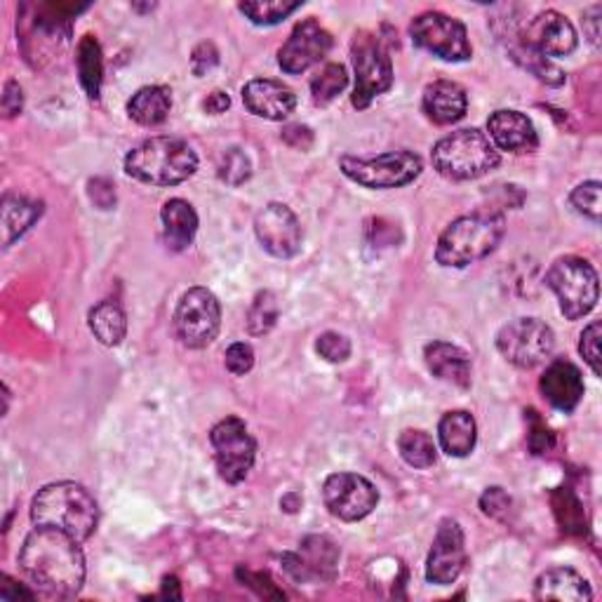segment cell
<instances>
[{"instance_id": "36", "label": "cell", "mask_w": 602, "mask_h": 602, "mask_svg": "<svg viewBox=\"0 0 602 602\" xmlns=\"http://www.w3.org/2000/svg\"><path fill=\"white\" fill-rule=\"evenodd\" d=\"M513 59L518 62L525 72H529L535 78H539L541 83L550 85V88H560V85H565V72L560 66H556L554 62H550L548 57L535 53V50H527V47H518L513 50Z\"/></svg>"}, {"instance_id": "44", "label": "cell", "mask_w": 602, "mask_h": 602, "mask_svg": "<svg viewBox=\"0 0 602 602\" xmlns=\"http://www.w3.org/2000/svg\"><path fill=\"white\" fill-rule=\"evenodd\" d=\"M88 196H90V200L97 205L99 210H111L113 205H116V186H113V182H109L105 177L90 179Z\"/></svg>"}, {"instance_id": "28", "label": "cell", "mask_w": 602, "mask_h": 602, "mask_svg": "<svg viewBox=\"0 0 602 602\" xmlns=\"http://www.w3.org/2000/svg\"><path fill=\"white\" fill-rule=\"evenodd\" d=\"M43 215V203L24 196H6L3 200V245L10 248L17 238H22Z\"/></svg>"}, {"instance_id": "41", "label": "cell", "mask_w": 602, "mask_h": 602, "mask_svg": "<svg viewBox=\"0 0 602 602\" xmlns=\"http://www.w3.org/2000/svg\"><path fill=\"white\" fill-rule=\"evenodd\" d=\"M600 337H602L600 322H591L589 328L581 332V339H579V353H581L583 360H587V365L593 370L595 376L602 374V368H600Z\"/></svg>"}, {"instance_id": "45", "label": "cell", "mask_w": 602, "mask_h": 602, "mask_svg": "<svg viewBox=\"0 0 602 602\" xmlns=\"http://www.w3.org/2000/svg\"><path fill=\"white\" fill-rule=\"evenodd\" d=\"M217 64H219V53H217L215 43H200V45L194 50V55H191V68H194V74H196L198 78H203L205 74H210Z\"/></svg>"}, {"instance_id": "6", "label": "cell", "mask_w": 602, "mask_h": 602, "mask_svg": "<svg viewBox=\"0 0 602 602\" xmlns=\"http://www.w3.org/2000/svg\"><path fill=\"white\" fill-rule=\"evenodd\" d=\"M546 285L556 292L560 311L567 320L589 316L600 297V283L595 269L581 256H558L546 271Z\"/></svg>"}, {"instance_id": "10", "label": "cell", "mask_w": 602, "mask_h": 602, "mask_svg": "<svg viewBox=\"0 0 602 602\" xmlns=\"http://www.w3.org/2000/svg\"><path fill=\"white\" fill-rule=\"evenodd\" d=\"M409 36L419 50L442 62H467L473 55L467 26L436 10L415 17L409 24Z\"/></svg>"}, {"instance_id": "32", "label": "cell", "mask_w": 602, "mask_h": 602, "mask_svg": "<svg viewBox=\"0 0 602 602\" xmlns=\"http://www.w3.org/2000/svg\"><path fill=\"white\" fill-rule=\"evenodd\" d=\"M554 513L558 518V525L562 532L574 537H583L589 529L587 523V511H583V504L577 499V494L567 488H560L554 492Z\"/></svg>"}, {"instance_id": "29", "label": "cell", "mask_w": 602, "mask_h": 602, "mask_svg": "<svg viewBox=\"0 0 602 602\" xmlns=\"http://www.w3.org/2000/svg\"><path fill=\"white\" fill-rule=\"evenodd\" d=\"M88 325L95 339L105 347H118L128 335V316L116 302L97 304L88 316Z\"/></svg>"}, {"instance_id": "33", "label": "cell", "mask_w": 602, "mask_h": 602, "mask_svg": "<svg viewBox=\"0 0 602 602\" xmlns=\"http://www.w3.org/2000/svg\"><path fill=\"white\" fill-rule=\"evenodd\" d=\"M278 316H281V304H278V297H275V292L262 289L260 295L254 297L248 311V332L252 337L269 335L275 328V322H278Z\"/></svg>"}, {"instance_id": "2", "label": "cell", "mask_w": 602, "mask_h": 602, "mask_svg": "<svg viewBox=\"0 0 602 602\" xmlns=\"http://www.w3.org/2000/svg\"><path fill=\"white\" fill-rule=\"evenodd\" d=\"M31 521L36 527H53L78 541H88L99 525V506L83 485L53 483L33 496Z\"/></svg>"}, {"instance_id": "52", "label": "cell", "mask_w": 602, "mask_h": 602, "mask_svg": "<svg viewBox=\"0 0 602 602\" xmlns=\"http://www.w3.org/2000/svg\"><path fill=\"white\" fill-rule=\"evenodd\" d=\"M281 508L287 511V513H295L302 508V496L297 492H289L281 499Z\"/></svg>"}, {"instance_id": "19", "label": "cell", "mask_w": 602, "mask_h": 602, "mask_svg": "<svg viewBox=\"0 0 602 602\" xmlns=\"http://www.w3.org/2000/svg\"><path fill=\"white\" fill-rule=\"evenodd\" d=\"M245 109L264 120H285L297 109V95L271 78H254L243 88Z\"/></svg>"}, {"instance_id": "49", "label": "cell", "mask_w": 602, "mask_h": 602, "mask_svg": "<svg viewBox=\"0 0 602 602\" xmlns=\"http://www.w3.org/2000/svg\"><path fill=\"white\" fill-rule=\"evenodd\" d=\"M6 583H0V598L3 600H20V598H26V600H33V593L26 591L24 587H17V581H12L10 577H3Z\"/></svg>"}, {"instance_id": "31", "label": "cell", "mask_w": 602, "mask_h": 602, "mask_svg": "<svg viewBox=\"0 0 602 602\" xmlns=\"http://www.w3.org/2000/svg\"><path fill=\"white\" fill-rule=\"evenodd\" d=\"M398 452L412 469H431L438 461V445L422 428H405L398 436Z\"/></svg>"}, {"instance_id": "15", "label": "cell", "mask_w": 602, "mask_h": 602, "mask_svg": "<svg viewBox=\"0 0 602 602\" xmlns=\"http://www.w3.org/2000/svg\"><path fill=\"white\" fill-rule=\"evenodd\" d=\"M330 50L332 33L311 17L292 29L289 39L278 50V66L289 76H299L328 57Z\"/></svg>"}, {"instance_id": "5", "label": "cell", "mask_w": 602, "mask_h": 602, "mask_svg": "<svg viewBox=\"0 0 602 602\" xmlns=\"http://www.w3.org/2000/svg\"><path fill=\"white\" fill-rule=\"evenodd\" d=\"M431 161L438 175L445 179L471 182L485 177L499 165L502 156L485 132L471 128L442 136L431 151Z\"/></svg>"}, {"instance_id": "23", "label": "cell", "mask_w": 602, "mask_h": 602, "mask_svg": "<svg viewBox=\"0 0 602 602\" xmlns=\"http://www.w3.org/2000/svg\"><path fill=\"white\" fill-rule=\"evenodd\" d=\"M426 368L436 380L459 388L471 386V355L450 341H431L424 349Z\"/></svg>"}, {"instance_id": "47", "label": "cell", "mask_w": 602, "mask_h": 602, "mask_svg": "<svg viewBox=\"0 0 602 602\" xmlns=\"http://www.w3.org/2000/svg\"><path fill=\"white\" fill-rule=\"evenodd\" d=\"M24 111V92L17 80H8L3 90V116L14 118Z\"/></svg>"}, {"instance_id": "17", "label": "cell", "mask_w": 602, "mask_h": 602, "mask_svg": "<svg viewBox=\"0 0 602 602\" xmlns=\"http://www.w3.org/2000/svg\"><path fill=\"white\" fill-rule=\"evenodd\" d=\"M523 47L535 50L544 57H567L577 50V31L565 14L546 10L525 26Z\"/></svg>"}, {"instance_id": "39", "label": "cell", "mask_w": 602, "mask_h": 602, "mask_svg": "<svg viewBox=\"0 0 602 602\" xmlns=\"http://www.w3.org/2000/svg\"><path fill=\"white\" fill-rule=\"evenodd\" d=\"M351 341L349 337H343L339 332H322L318 339H316V353L328 360V363H347V360L351 358Z\"/></svg>"}, {"instance_id": "34", "label": "cell", "mask_w": 602, "mask_h": 602, "mask_svg": "<svg viewBox=\"0 0 602 602\" xmlns=\"http://www.w3.org/2000/svg\"><path fill=\"white\" fill-rule=\"evenodd\" d=\"M302 6L304 3H287V0H256V3H240L238 10L256 26H275L302 10Z\"/></svg>"}, {"instance_id": "43", "label": "cell", "mask_w": 602, "mask_h": 602, "mask_svg": "<svg viewBox=\"0 0 602 602\" xmlns=\"http://www.w3.org/2000/svg\"><path fill=\"white\" fill-rule=\"evenodd\" d=\"M223 363H227V370L236 376H243L254 368V351L250 343L245 341H236L227 349V355H223Z\"/></svg>"}, {"instance_id": "26", "label": "cell", "mask_w": 602, "mask_h": 602, "mask_svg": "<svg viewBox=\"0 0 602 602\" xmlns=\"http://www.w3.org/2000/svg\"><path fill=\"white\" fill-rule=\"evenodd\" d=\"M438 438L445 455L457 457V459L469 457L475 450V442H478V426L471 412L467 409L447 412L438 424Z\"/></svg>"}, {"instance_id": "14", "label": "cell", "mask_w": 602, "mask_h": 602, "mask_svg": "<svg viewBox=\"0 0 602 602\" xmlns=\"http://www.w3.org/2000/svg\"><path fill=\"white\" fill-rule=\"evenodd\" d=\"M254 233L262 248L275 260H292L302 250V223L283 203H269L254 217Z\"/></svg>"}, {"instance_id": "4", "label": "cell", "mask_w": 602, "mask_h": 602, "mask_svg": "<svg viewBox=\"0 0 602 602\" xmlns=\"http://www.w3.org/2000/svg\"><path fill=\"white\" fill-rule=\"evenodd\" d=\"M198 169L196 151L175 136H153L125 156V172L151 186H177Z\"/></svg>"}, {"instance_id": "12", "label": "cell", "mask_w": 602, "mask_h": 602, "mask_svg": "<svg viewBox=\"0 0 602 602\" xmlns=\"http://www.w3.org/2000/svg\"><path fill=\"white\" fill-rule=\"evenodd\" d=\"M215 450V461L219 475L229 485H240L250 475L256 459V442L250 436L243 419L227 417L221 419L210 434Z\"/></svg>"}, {"instance_id": "25", "label": "cell", "mask_w": 602, "mask_h": 602, "mask_svg": "<svg viewBox=\"0 0 602 602\" xmlns=\"http://www.w3.org/2000/svg\"><path fill=\"white\" fill-rule=\"evenodd\" d=\"M161 221H163V240L167 250L184 252L194 243L196 231H198V215L191 203H186L182 198L167 200L161 210Z\"/></svg>"}, {"instance_id": "21", "label": "cell", "mask_w": 602, "mask_h": 602, "mask_svg": "<svg viewBox=\"0 0 602 602\" xmlns=\"http://www.w3.org/2000/svg\"><path fill=\"white\" fill-rule=\"evenodd\" d=\"M287 572L295 574L297 579H335L337 565H339V548L328 537H306L302 541L299 556H283Z\"/></svg>"}, {"instance_id": "40", "label": "cell", "mask_w": 602, "mask_h": 602, "mask_svg": "<svg viewBox=\"0 0 602 602\" xmlns=\"http://www.w3.org/2000/svg\"><path fill=\"white\" fill-rule=\"evenodd\" d=\"M527 422H529V436H527V445L532 455H546L550 447L556 445V436L550 431L548 424L541 419V415L537 409H527Z\"/></svg>"}, {"instance_id": "22", "label": "cell", "mask_w": 602, "mask_h": 602, "mask_svg": "<svg viewBox=\"0 0 602 602\" xmlns=\"http://www.w3.org/2000/svg\"><path fill=\"white\" fill-rule=\"evenodd\" d=\"M422 109L428 120H434L436 125H452L467 116L469 97L467 90L455 80H436L426 85L422 97Z\"/></svg>"}, {"instance_id": "7", "label": "cell", "mask_w": 602, "mask_h": 602, "mask_svg": "<svg viewBox=\"0 0 602 602\" xmlns=\"http://www.w3.org/2000/svg\"><path fill=\"white\" fill-rule=\"evenodd\" d=\"M351 62L355 72V90L351 105L363 111L376 97L391 90L393 64L382 39L370 31L355 33L351 43Z\"/></svg>"}, {"instance_id": "37", "label": "cell", "mask_w": 602, "mask_h": 602, "mask_svg": "<svg viewBox=\"0 0 602 602\" xmlns=\"http://www.w3.org/2000/svg\"><path fill=\"white\" fill-rule=\"evenodd\" d=\"M217 175L223 184L229 186L245 184L252 177V163L248 158V153L238 146L223 151L217 163Z\"/></svg>"}, {"instance_id": "46", "label": "cell", "mask_w": 602, "mask_h": 602, "mask_svg": "<svg viewBox=\"0 0 602 602\" xmlns=\"http://www.w3.org/2000/svg\"><path fill=\"white\" fill-rule=\"evenodd\" d=\"M281 136H283V142L287 146L297 149V151H308V149L314 146V142H316L314 130L306 128V125H287Z\"/></svg>"}, {"instance_id": "27", "label": "cell", "mask_w": 602, "mask_h": 602, "mask_svg": "<svg viewBox=\"0 0 602 602\" xmlns=\"http://www.w3.org/2000/svg\"><path fill=\"white\" fill-rule=\"evenodd\" d=\"M172 109V92L165 85H146V88L136 90L128 101V113L144 128H156L165 123Z\"/></svg>"}, {"instance_id": "38", "label": "cell", "mask_w": 602, "mask_h": 602, "mask_svg": "<svg viewBox=\"0 0 602 602\" xmlns=\"http://www.w3.org/2000/svg\"><path fill=\"white\" fill-rule=\"evenodd\" d=\"M600 191H602V184L600 182H583L579 184L574 191L570 194V203L572 208L583 215L587 219H591L593 223L600 221V215H602V203H600Z\"/></svg>"}, {"instance_id": "48", "label": "cell", "mask_w": 602, "mask_h": 602, "mask_svg": "<svg viewBox=\"0 0 602 602\" xmlns=\"http://www.w3.org/2000/svg\"><path fill=\"white\" fill-rule=\"evenodd\" d=\"M229 107H231V97L227 92H221V90H215L208 99H205V105H203V109L208 111L210 116H219V113L227 111Z\"/></svg>"}, {"instance_id": "24", "label": "cell", "mask_w": 602, "mask_h": 602, "mask_svg": "<svg viewBox=\"0 0 602 602\" xmlns=\"http://www.w3.org/2000/svg\"><path fill=\"white\" fill-rule=\"evenodd\" d=\"M537 600H560V602H589L593 598L591 583L572 567H550L535 581Z\"/></svg>"}, {"instance_id": "3", "label": "cell", "mask_w": 602, "mask_h": 602, "mask_svg": "<svg viewBox=\"0 0 602 602\" xmlns=\"http://www.w3.org/2000/svg\"><path fill=\"white\" fill-rule=\"evenodd\" d=\"M506 233L502 212L483 210L455 219L436 245V262L445 269H467L492 254Z\"/></svg>"}, {"instance_id": "18", "label": "cell", "mask_w": 602, "mask_h": 602, "mask_svg": "<svg viewBox=\"0 0 602 602\" xmlns=\"http://www.w3.org/2000/svg\"><path fill=\"white\" fill-rule=\"evenodd\" d=\"M488 136L496 151L532 153L539 146V134L532 120L513 109L494 111L488 120Z\"/></svg>"}, {"instance_id": "20", "label": "cell", "mask_w": 602, "mask_h": 602, "mask_svg": "<svg viewBox=\"0 0 602 602\" xmlns=\"http://www.w3.org/2000/svg\"><path fill=\"white\" fill-rule=\"evenodd\" d=\"M539 388L546 403L550 407L565 412V415L567 412L577 409V405L583 398V391H587L579 368L572 365L570 360H554V363H550L546 372L541 374Z\"/></svg>"}, {"instance_id": "11", "label": "cell", "mask_w": 602, "mask_h": 602, "mask_svg": "<svg viewBox=\"0 0 602 602\" xmlns=\"http://www.w3.org/2000/svg\"><path fill=\"white\" fill-rule=\"evenodd\" d=\"M221 325L219 299L208 287L184 292L175 311V332L186 349H205L217 339Z\"/></svg>"}, {"instance_id": "42", "label": "cell", "mask_w": 602, "mask_h": 602, "mask_svg": "<svg viewBox=\"0 0 602 602\" xmlns=\"http://www.w3.org/2000/svg\"><path fill=\"white\" fill-rule=\"evenodd\" d=\"M511 506H513V499L504 488H488L483 496H480V508H483V513L494 521H504L511 513Z\"/></svg>"}, {"instance_id": "50", "label": "cell", "mask_w": 602, "mask_h": 602, "mask_svg": "<svg viewBox=\"0 0 602 602\" xmlns=\"http://www.w3.org/2000/svg\"><path fill=\"white\" fill-rule=\"evenodd\" d=\"M598 17H600V6H593V8L587 12V20H583V24H589V39H591V43H595V45H598V39H600V29H598L600 20H598Z\"/></svg>"}, {"instance_id": "13", "label": "cell", "mask_w": 602, "mask_h": 602, "mask_svg": "<svg viewBox=\"0 0 602 602\" xmlns=\"http://www.w3.org/2000/svg\"><path fill=\"white\" fill-rule=\"evenodd\" d=\"M322 502L335 518L358 523L380 504V492L368 478L358 473H332L322 485Z\"/></svg>"}, {"instance_id": "9", "label": "cell", "mask_w": 602, "mask_h": 602, "mask_svg": "<svg viewBox=\"0 0 602 602\" xmlns=\"http://www.w3.org/2000/svg\"><path fill=\"white\" fill-rule=\"evenodd\" d=\"M339 167L351 182L365 188H401L422 175L424 163L412 151H388L376 158L341 156Z\"/></svg>"}, {"instance_id": "30", "label": "cell", "mask_w": 602, "mask_h": 602, "mask_svg": "<svg viewBox=\"0 0 602 602\" xmlns=\"http://www.w3.org/2000/svg\"><path fill=\"white\" fill-rule=\"evenodd\" d=\"M78 78L83 90L88 92L90 99H99L101 80H105V55H101V45L95 36H83L78 43Z\"/></svg>"}, {"instance_id": "35", "label": "cell", "mask_w": 602, "mask_h": 602, "mask_svg": "<svg viewBox=\"0 0 602 602\" xmlns=\"http://www.w3.org/2000/svg\"><path fill=\"white\" fill-rule=\"evenodd\" d=\"M347 85H349L347 66H343V64L322 66L320 72L314 76V80H311L314 101H316V105H320V107L330 105L332 99H337V95H341L343 90H347Z\"/></svg>"}, {"instance_id": "51", "label": "cell", "mask_w": 602, "mask_h": 602, "mask_svg": "<svg viewBox=\"0 0 602 602\" xmlns=\"http://www.w3.org/2000/svg\"><path fill=\"white\" fill-rule=\"evenodd\" d=\"M163 598L182 600V589H179V579L177 577H165L163 579Z\"/></svg>"}, {"instance_id": "1", "label": "cell", "mask_w": 602, "mask_h": 602, "mask_svg": "<svg viewBox=\"0 0 602 602\" xmlns=\"http://www.w3.org/2000/svg\"><path fill=\"white\" fill-rule=\"evenodd\" d=\"M26 579L47 598H76L85 583V556L80 541L53 527L29 532L20 550Z\"/></svg>"}, {"instance_id": "16", "label": "cell", "mask_w": 602, "mask_h": 602, "mask_svg": "<svg viewBox=\"0 0 602 602\" xmlns=\"http://www.w3.org/2000/svg\"><path fill=\"white\" fill-rule=\"evenodd\" d=\"M467 565V539L457 521L445 518L438 525L431 554L426 560V579L436 587H450L455 583Z\"/></svg>"}, {"instance_id": "8", "label": "cell", "mask_w": 602, "mask_h": 602, "mask_svg": "<svg viewBox=\"0 0 602 602\" xmlns=\"http://www.w3.org/2000/svg\"><path fill=\"white\" fill-rule=\"evenodd\" d=\"M496 351L511 365L535 370L556 351V335L539 318H515L496 332Z\"/></svg>"}]
</instances>
